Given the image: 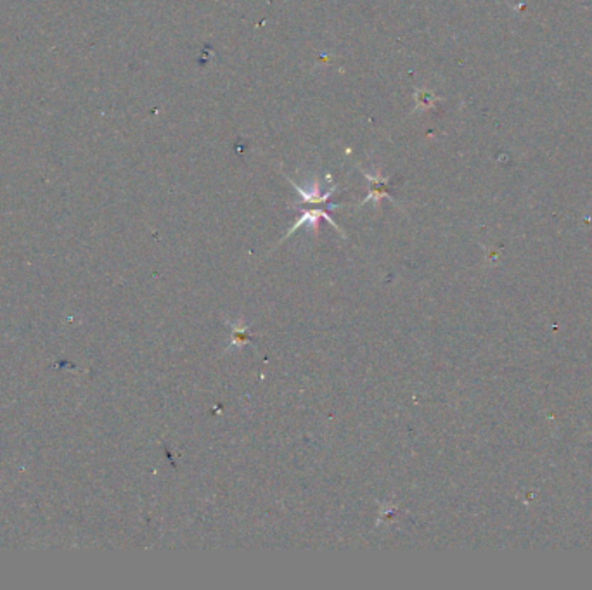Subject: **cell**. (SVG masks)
<instances>
[{
    "instance_id": "1",
    "label": "cell",
    "mask_w": 592,
    "mask_h": 590,
    "mask_svg": "<svg viewBox=\"0 0 592 590\" xmlns=\"http://www.w3.org/2000/svg\"><path fill=\"white\" fill-rule=\"evenodd\" d=\"M320 220H328V222L331 223V226L335 227L336 230H340L341 234H343V230H341V227L338 226V223L335 222V220L331 218V216H329L326 213V210H305L303 215H301L300 218H298L296 222H295V226H293L291 229L288 230V234H286L284 238H282V241H284V239H288L289 235L293 234V232H295L296 229H300V227H303V226H311L312 229H313V232H317V230H319V222H320Z\"/></svg>"
},
{
    "instance_id": "2",
    "label": "cell",
    "mask_w": 592,
    "mask_h": 590,
    "mask_svg": "<svg viewBox=\"0 0 592 590\" xmlns=\"http://www.w3.org/2000/svg\"><path fill=\"white\" fill-rule=\"evenodd\" d=\"M291 186L296 189V192L301 196L303 203H326L328 199L331 198V194L335 192V189H336V187H333V189H329L328 192H320V184L319 182H313V187L311 189V191H305V189L296 186L295 182H291Z\"/></svg>"
},
{
    "instance_id": "3",
    "label": "cell",
    "mask_w": 592,
    "mask_h": 590,
    "mask_svg": "<svg viewBox=\"0 0 592 590\" xmlns=\"http://www.w3.org/2000/svg\"><path fill=\"white\" fill-rule=\"evenodd\" d=\"M364 175H366V179H369L371 184H372L371 194L367 196L366 199H364V203L371 201V199H376V201H379V199L385 198V196H388V192H386V182H388V180L386 179H379V177H371L369 173H364ZM388 198H390V196H388Z\"/></svg>"
}]
</instances>
